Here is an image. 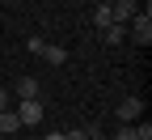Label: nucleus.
<instances>
[{
  "mask_svg": "<svg viewBox=\"0 0 152 140\" xmlns=\"http://www.w3.org/2000/svg\"><path fill=\"white\" fill-rule=\"evenodd\" d=\"M114 110H118V119H123V123H140V115H144V102H140L135 93H131V98H123V102L114 106Z\"/></svg>",
  "mask_w": 152,
  "mask_h": 140,
  "instance_id": "nucleus-4",
  "label": "nucleus"
},
{
  "mask_svg": "<svg viewBox=\"0 0 152 140\" xmlns=\"http://www.w3.org/2000/svg\"><path fill=\"white\" fill-rule=\"evenodd\" d=\"M64 140H89V127H72V132H64Z\"/></svg>",
  "mask_w": 152,
  "mask_h": 140,
  "instance_id": "nucleus-10",
  "label": "nucleus"
},
{
  "mask_svg": "<svg viewBox=\"0 0 152 140\" xmlns=\"http://www.w3.org/2000/svg\"><path fill=\"white\" fill-rule=\"evenodd\" d=\"M102 38H106L110 47H118L123 38H127V26H106V30H102Z\"/></svg>",
  "mask_w": 152,
  "mask_h": 140,
  "instance_id": "nucleus-8",
  "label": "nucleus"
},
{
  "mask_svg": "<svg viewBox=\"0 0 152 140\" xmlns=\"http://www.w3.org/2000/svg\"><path fill=\"white\" fill-rule=\"evenodd\" d=\"M38 140H64V132H42Z\"/></svg>",
  "mask_w": 152,
  "mask_h": 140,
  "instance_id": "nucleus-13",
  "label": "nucleus"
},
{
  "mask_svg": "<svg viewBox=\"0 0 152 140\" xmlns=\"http://www.w3.org/2000/svg\"><path fill=\"white\" fill-rule=\"evenodd\" d=\"M17 98H21V102L26 98H38V81L34 76H21V81H17Z\"/></svg>",
  "mask_w": 152,
  "mask_h": 140,
  "instance_id": "nucleus-7",
  "label": "nucleus"
},
{
  "mask_svg": "<svg viewBox=\"0 0 152 140\" xmlns=\"http://www.w3.org/2000/svg\"><path fill=\"white\" fill-rule=\"evenodd\" d=\"M89 140H110V136H102L97 127H89Z\"/></svg>",
  "mask_w": 152,
  "mask_h": 140,
  "instance_id": "nucleus-14",
  "label": "nucleus"
},
{
  "mask_svg": "<svg viewBox=\"0 0 152 140\" xmlns=\"http://www.w3.org/2000/svg\"><path fill=\"white\" fill-rule=\"evenodd\" d=\"M0 110H9V89L0 85Z\"/></svg>",
  "mask_w": 152,
  "mask_h": 140,
  "instance_id": "nucleus-12",
  "label": "nucleus"
},
{
  "mask_svg": "<svg viewBox=\"0 0 152 140\" xmlns=\"http://www.w3.org/2000/svg\"><path fill=\"white\" fill-rule=\"evenodd\" d=\"M114 140H135V127H131V123H123V127H118V136H114Z\"/></svg>",
  "mask_w": 152,
  "mask_h": 140,
  "instance_id": "nucleus-11",
  "label": "nucleus"
},
{
  "mask_svg": "<svg viewBox=\"0 0 152 140\" xmlns=\"http://www.w3.org/2000/svg\"><path fill=\"white\" fill-rule=\"evenodd\" d=\"M26 47H30L34 55H42L47 64H55V68H59V64H68V51H64V47H51V43H42V38H26Z\"/></svg>",
  "mask_w": 152,
  "mask_h": 140,
  "instance_id": "nucleus-1",
  "label": "nucleus"
},
{
  "mask_svg": "<svg viewBox=\"0 0 152 140\" xmlns=\"http://www.w3.org/2000/svg\"><path fill=\"white\" fill-rule=\"evenodd\" d=\"M17 119H21V127H38V123H42V102H38V98L17 102Z\"/></svg>",
  "mask_w": 152,
  "mask_h": 140,
  "instance_id": "nucleus-3",
  "label": "nucleus"
},
{
  "mask_svg": "<svg viewBox=\"0 0 152 140\" xmlns=\"http://www.w3.org/2000/svg\"><path fill=\"white\" fill-rule=\"evenodd\" d=\"M131 127H135V140H152V123L148 119H140V123H131Z\"/></svg>",
  "mask_w": 152,
  "mask_h": 140,
  "instance_id": "nucleus-9",
  "label": "nucleus"
},
{
  "mask_svg": "<svg viewBox=\"0 0 152 140\" xmlns=\"http://www.w3.org/2000/svg\"><path fill=\"white\" fill-rule=\"evenodd\" d=\"M93 26H97V30L114 26V13H110V4H97V9H93Z\"/></svg>",
  "mask_w": 152,
  "mask_h": 140,
  "instance_id": "nucleus-6",
  "label": "nucleus"
},
{
  "mask_svg": "<svg viewBox=\"0 0 152 140\" xmlns=\"http://www.w3.org/2000/svg\"><path fill=\"white\" fill-rule=\"evenodd\" d=\"M131 38H135L140 47H148V43H152V9H148V4H144V13L131 17Z\"/></svg>",
  "mask_w": 152,
  "mask_h": 140,
  "instance_id": "nucleus-2",
  "label": "nucleus"
},
{
  "mask_svg": "<svg viewBox=\"0 0 152 140\" xmlns=\"http://www.w3.org/2000/svg\"><path fill=\"white\" fill-rule=\"evenodd\" d=\"M0 132H4V136H17V132H21V119H17V110H0Z\"/></svg>",
  "mask_w": 152,
  "mask_h": 140,
  "instance_id": "nucleus-5",
  "label": "nucleus"
},
{
  "mask_svg": "<svg viewBox=\"0 0 152 140\" xmlns=\"http://www.w3.org/2000/svg\"><path fill=\"white\" fill-rule=\"evenodd\" d=\"M123 4H135V0H123Z\"/></svg>",
  "mask_w": 152,
  "mask_h": 140,
  "instance_id": "nucleus-15",
  "label": "nucleus"
}]
</instances>
